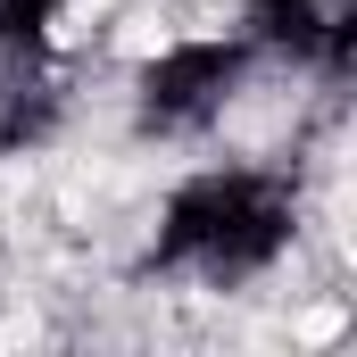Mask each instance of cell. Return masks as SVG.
<instances>
[{"label": "cell", "mask_w": 357, "mask_h": 357, "mask_svg": "<svg viewBox=\"0 0 357 357\" xmlns=\"http://www.w3.org/2000/svg\"><path fill=\"white\" fill-rule=\"evenodd\" d=\"M299 241V191L274 167H199L167 191L150 274H183L199 291H241L291 258Z\"/></svg>", "instance_id": "1"}, {"label": "cell", "mask_w": 357, "mask_h": 357, "mask_svg": "<svg viewBox=\"0 0 357 357\" xmlns=\"http://www.w3.org/2000/svg\"><path fill=\"white\" fill-rule=\"evenodd\" d=\"M250 59H258L250 33H175V42H158V50L133 67V125H142L150 142H191V133H208V125L233 108V91L250 84Z\"/></svg>", "instance_id": "2"}, {"label": "cell", "mask_w": 357, "mask_h": 357, "mask_svg": "<svg viewBox=\"0 0 357 357\" xmlns=\"http://www.w3.org/2000/svg\"><path fill=\"white\" fill-rule=\"evenodd\" d=\"M250 42L307 75H341L357 50V0H250Z\"/></svg>", "instance_id": "3"}]
</instances>
